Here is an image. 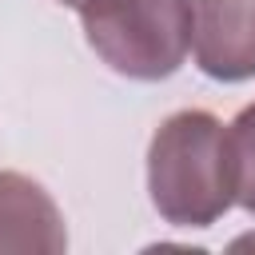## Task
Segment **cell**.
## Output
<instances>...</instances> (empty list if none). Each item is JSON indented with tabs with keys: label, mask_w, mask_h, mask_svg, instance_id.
<instances>
[{
	"label": "cell",
	"mask_w": 255,
	"mask_h": 255,
	"mask_svg": "<svg viewBox=\"0 0 255 255\" xmlns=\"http://www.w3.org/2000/svg\"><path fill=\"white\" fill-rule=\"evenodd\" d=\"M88 48L128 80H167L191 48V0H84Z\"/></svg>",
	"instance_id": "2"
},
{
	"label": "cell",
	"mask_w": 255,
	"mask_h": 255,
	"mask_svg": "<svg viewBox=\"0 0 255 255\" xmlns=\"http://www.w3.org/2000/svg\"><path fill=\"white\" fill-rule=\"evenodd\" d=\"M191 52L203 76L239 84L255 76V0H191Z\"/></svg>",
	"instance_id": "3"
},
{
	"label": "cell",
	"mask_w": 255,
	"mask_h": 255,
	"mask_svg": "<svg viewBox=\"0 0 255 255\" xmlns=\"http://www.w3.org/2000/svg\"><path fill=\"white\" fill-rule=\"evenodd\" d=\"M68 247L56 199L20 171H0V255H60Z\"/></svg>",
	"instance_id": "4"
},
{
	"label": "cell",
	"mask_w": 255,
	"mask_h": 255,
	"mask_svg": "<svg viewBox=\"0 0 255 255\" xmlns=\"http://www.w3.org/2000/svg\"><path fill=\"white\" fill-rule=\"evenodd\" d=\"M147 191L171 227H211L235 203L227 128L195 108L167 116L147 143Z\"/></svg>",
	"instance_id": "1"
},
{
	"label": "cell",
	"mask_w": 255,
	"mask_h": 255,
	"mask_svg": "<svg viewBox=\"0 0 255 255\" xmlns=\"http://www.w3.org/2000/svg\"><path fill=\"white\" fill-rule=\"evenodd\" d=\"M231 143V179H235V203L255 215V104H247L227 124Z\"/></svg>",
	"instance_id": "5"
},
{
	"label": "cell",
	"mask_w": 255,
	"mask_h": 255,
	"mask_svg": "<svg viewBox=\"0 0 255 255\" xmlns=\"http://www.w3.org/2000/svg\"><path fill=\"white\" fill-rule=\"evenodd\" d=\"M60 4H68V8H76V12L84 8V0H60Z\"/></svg>",
	"instance_id": "6"
}]
</instances>
